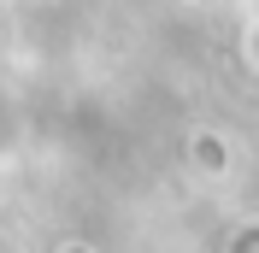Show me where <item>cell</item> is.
I'll list each match as a JSON object with an SVG mask.
<instances>
[{
  "mask_svg": "<svg viewBox=\"0 0 259 253\" xmlns=\"http://www.w3.org/2000/svg\"><path fill=\"white\" fill-rule=\"evenodd\" d=\"M194 165H200L206 177H224L230 171V142L212 136V130H200V136H194Z\"/></svg>",
  "mask_w": 259,
  "mask_h": 253,
  "instance_id": "obj_1",
  "label": "cell"
},
{
  "mask_svg": "<svg viewBox=\"0 0 259 253\" xmlns=\"http://www.w3.org/2000/svg\"><path fill=\"white\" fill-rule=\"evenodd\" d=\"M65 253H89V247H65Z\"/></svg>",
  "mask_w": 259,
  "mask_h": 253,
  "instance_id": "obj_2",
  "label": "cell"
}]
</instances>
